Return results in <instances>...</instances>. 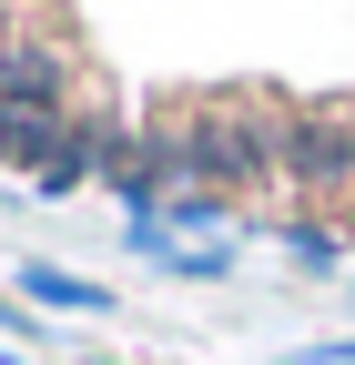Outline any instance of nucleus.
Instances as JSON below:
<instances>
[{
    "label": "nucleus",
    "mask_w": 355,
    "mask_h": 365,
    "mask_svg": "<svg viewBox=\"0 0 355 365\" xmlns=\"http://www.w3.org/2000/svg\"><path fill=\"white\" fill-rule=\"evenodd\" d=\"M21 284L41 294V304H51V314H102L112 294L92 284V274H61V264H21Z\"/></svg>",
    "instance_id": "obj_2"
},
{
    "label": "nucleus",
    "mask_w": 355,
    "mask_h": 365,
    "mask_svg": "<svg viewBox=\"0 0 355 365\" xmlns=\"http://www.w3.org/2000/svg\"><path fill=\"white\" fill-rule=\"evenodd\" d=\"M61 51H41V41H21V51H0V112L11 122H61Z\"/></svg>",
    "instance_id": "obj_1"
},
{
    "label": "nucleus",
    "mask_w": 355,
    "mask_h": 365,
    "mask_svg": "<svg viewBox=\"0 0 355 365\" xmlns=\"http://www.w3.org/2000/svg\"><path fill=\"white\" fill-rule=\"evenodd\" d=\"M294 163L304 173H355V143L345 132H294Z\"/></svg>",
    "instance_id": "obj_3"
},
{
    "label": "nucleus",
    "mask_w": 355,
    "mask_h": 365,
    "mask_svg": "<svg viewBox=\"0 0 355 365\" xmlns=\"http://www.w3.org/2000/svg\"><path fill=\"white\" fill-rule=\"evenodd\" d=\"M11 143H21V122H11V112H0V163H11Z\"/></svg>",
    "instance_id": "obj_4"
}]
</instances>
